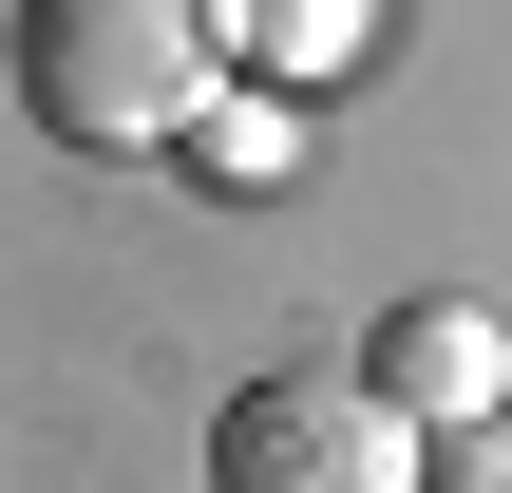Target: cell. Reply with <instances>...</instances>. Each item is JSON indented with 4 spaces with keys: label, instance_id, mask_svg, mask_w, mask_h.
<instances>
[{
    "label": "cell",
    "instance_id": "1",
    "mask_svg": "<svg viewBox=\"0 0 512 493\" xmlns=\"http://www.w3.org/2000/svg\"><path fill=\"white\" fill-rule=\"evenodd\" d=\"M209 95V0H19V114L57 152H190Z\"/></svg>",
    "mask_w": 512,
    "mask_h": 493
},
{
    "label": "cell",
    "instance_id": "2",
    "mask_svg": "<svg viewBox=\"0 0 512 493\" xmlns=\"http://www.w3.org/2000/svg\"><path fill=\"white\" fill-rule=\"evenodd\" d=\"M209 493H418V418L380 380H247L209 418Z\"/></svg>",
    "mask_w": 512,
    "mask_h": 493
},
{
    "label": "cell",
    "instance_id": "3",
    "mask_svg": "<svg viewBox=\"0 0 512 493\" xmlns=\"http://www.w3.org/2000/svg\"><path fill=\"white\" fill-rule=\"evenodd\" d=\"M361 380H380L418 437H475V418H512V323L494 304H380Z\"/></svg>",
    "mask_w": 512,
    "mask_h": 493
},
{
    "label": "cell",
    "instance_id": "4",
    "mask_svg": "<svg viewBox=\"0 0 512 493\" xmlns=\"http://www.w3.org/2000/svg\"><path fill=\"white\" fill-rule=\"evenodd\" d=\"M380 38V0H209V57H247V76H342Z\"/></svg>",
    "mask_w": 512,
    "mask_h": 493
},
{
    "label": "cell",
    "instance_id": "5",
    "mask_svg": "<svg viewBox=\"0 0 512 493\" xmlns=\"http://www.w3.org/2000/svg\"><path fill=\"white\" fill-rule=\"evenodd\" d=\"M190 171H209V190H285V171H304V114H285V95H209V114H190Z\"/></svg>",
    "mask_w": 512,
    "mask_h": 493
},
{
    "label": "cell",
    "instance_id": "6",
    "mask_svg": "<svg viewBox=\"0 0 512 493\" xmlns=\"http://www.w3.org/2000/svg\"><path fill=\"white\" fill-rule=\"evenodd\" d=\"M418 493H512V418H475V437H418Z\"/></svg>",
    "mask_w": 512,
    "mask_h": 493
}]
</instances>
